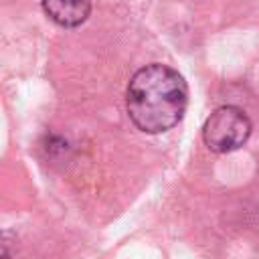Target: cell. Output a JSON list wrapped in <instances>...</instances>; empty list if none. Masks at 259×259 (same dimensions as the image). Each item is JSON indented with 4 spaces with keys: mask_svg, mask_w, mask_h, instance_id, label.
<instances>
[{
    "mask_svg": "<svg viewBox=\"0 0 259 259\" xmlns=\"http://www.w3.org/2000/svg\"><path fill=\"white\" fill-rule=\"evenodd\" d=\"M188 105V87L178 71L152 63L136 71L127 83L125 109L134 125L146 134L174 127Z\"/></svg>",
    "mask_w": 259,
    "mask_h": 259,
    "instance_id": "1",
    "label": "cell"
},
{
    "mask_svg": "<svg viewBox=\"0 0 259 259\" xmlns=\"http://www.w3.org/2000/svg\"><path fill=\"white\" fill-rule=\"evenodd\" d=\"M251 130V119L241 107L223 105L206 117L202 125V140L208 150L217 154H227L245 146Z\"/></svg>",
    "mask_w": 259,
    "mask_h": 259,
    "instance_id": "2",
    "label": "cell"
},
{
    "mask_svg": "<svg viewBox=\"0 0 259 259\" xmlns=\"http://www.w3.org/2000/svg\"><path fill=\"white\" fill-rule=\"evenodd\" d=\"M42 10L59 26L73 28L87 20L91 0H42Z\"/></svg>",
    "mask_w": 259,
    "mask_h": 259,
    "instance_id": "3",
    "label": "cell"
}]
</instances>
